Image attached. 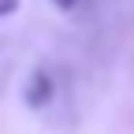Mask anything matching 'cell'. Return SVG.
<instances>
[{"mask_svg": "<svg viewBox=\"0 0 134 134\" xmlns=\"http://www.w3.org/2000/svg\"><path fill=\"white\" fill-rule=\"evenodd\" d=\"M56 8H75V0H52Z\"/></svg>", "mask_w": 134, "mask_h": 134, "instance_id": "obj_2", "label": "cell"}, {"mask_svg": "<svg viewBox=\"0 0 134 134\" xmlns=\"http://www.w3.org/2000/svg\"><path fill=\"white\" fill-rule=\"evenodd\" d=\"M11 4H15V0H0V15H4V11H11Z\"/></svg>", "mask_w": 134, "mask_h": 134, "instance_id": "obj_1", "label": "cell"}]
</instances>
